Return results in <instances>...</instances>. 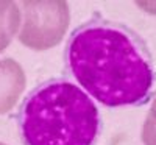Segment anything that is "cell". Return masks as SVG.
<instances>
[{"instance_id":"cell-1","label":"cell","mask_w":156,"mask_h":145,"mask_svg":"<svg viewBox=\"0 0 156 145\" xmlns=\"http://www.w3.org/2000/svg\"><path fill=\"white\" fill-rule=\"evenodd\" d=\"M70 73L109 108L137 106L151 97L154 65L144 39L126 25L92 17L69 37Z\"/></svg>"},{"instance_id":"cell-7","label":"cell","mask_w":156,"mask_h":145,"mask_svg":"<svg viewBox=\"0 0 156 145\" xmlns=\"http://www.w3.org/2000/svg\"><path fill=\"white\" fill-rule=\"evenodd\" d=\"M0 145H5V143H2V142H0Z\"/></svg>"},{"instance_id":"cell-3","label":"cell","mask_w":156,"mask_h":145,"mask_svg":"<svg viewBox=\"0 0 156 145\" xmlns=\"http://www.w3.org/2000/svg\"><path fill=\"white\" fill-rule=\"evenodd\" d=\"M23 27L19 39L34 50H45L61 42L69 27L66 2H23Z\"/></svg>"},{"instance_id":"cell-6","label":"cell","mask_w":156,"mask_h":145,"mask_svg":"<svg viewBox=\"0 0 156 145\" xmlns=\"http://www.w3.org/2000/svg\"><path fill=\"white\" fill-rule=\"evenodd\" d=\"M142 140L145 145H156V97L145 118L144 129H142Z\"/></svg>"},{"instance_id":"cell-5","label":"cell","mask_w":156,"mask_h":145,"mask_svg":"<svg viewBox=\"0 0 156 145\" xmlns=\"http://www.w3.org/2000/svg\"><path fill=\"white\" fill-rule=\"evenodd\" d=\"M20 11L14 2H0V51L5 50L19 30Z\"/></svg>"},{"instance_id":"cell-4","label":"cell","mask_w":156,"mask_h":145,"mask_svg":"<svg viewBox=\"0 0 156 145\" xmlns=\"http://www.w3.org/2000/svg\"><path fill=\"white\" fill-rule=\"evenodd\" d=\"M25 89V73L11 58L0 59V114L9 112Z\"/></svg>"},{"instance_id":"cell-2","label":"cell","mask_w":156,"mask_h":145,"mask_svg":"<svg viewBox=\"0 0 156 145\" xmlns=\"http://www.w3.org/2000/svg\"><path fill=\"white\" fill-rule=\"evenodd\" d=\"M19 129L23 145H95L98 109L76 84L48 80L22 101Z\"/></svg>"}]
</instances>
